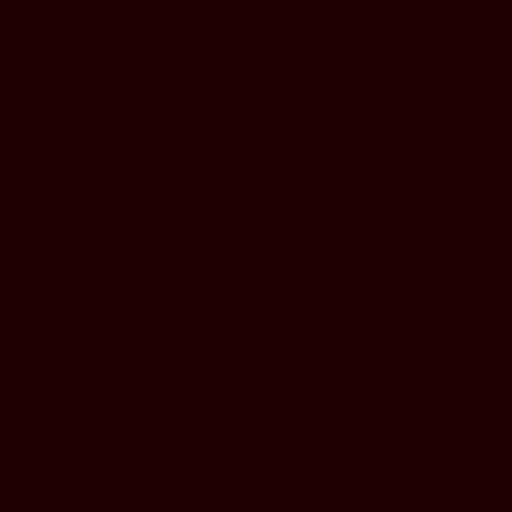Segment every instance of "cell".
<instances>
[]
</instances>
